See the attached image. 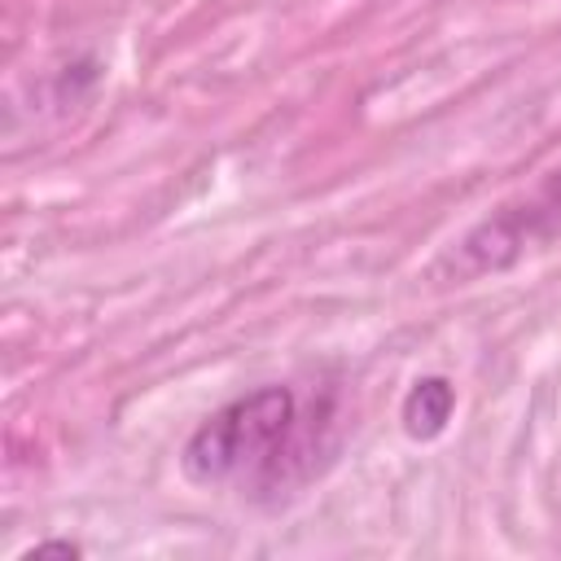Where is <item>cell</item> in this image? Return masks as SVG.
<instances>
[{
	"label": "cell",
	"mask_w": 561,
	"mask_h": 561,
	"mask_svg": "<svg viewBox=\"0 0 561 561\" xmlns=\"http://www.w3.org/2000/svg\"><path fill=\"white\" fill-rule=\"evenodd\" d=\"M294 421L298 403L285 386H263L245 399H232L184 443V473L193 482H241L250 473H272Z\"/></svg>",
	"instance_id": "1"
},
{
	"label": "cell",
	"mask_w": 561,
	"mask_h": 561,
	"mask_svg": "<svg viewBox=\"0 0 561 561\" xmlns=\"http://www.w3.org/2000/svg\"><path fill=\"white\" fill-rule=\"evenodd\" d=\"M451 408H456V390L447 377H421L412 381L408 399H403V430L412 438H438L451 421Z\"/></svg>",
	"instance_id": "2"
},
{
	"label": "cell",
	"mask_w": 561,
	"mask_h": 561,
	"mask_svg": "<svg viewBox=\"0 0 561 561\" xmlns=\"http://www.w3.org/2000/svg\"><path fill=\"white\" fill-rule=\"evenodd\" d=\"M35 557H79V543H35L31 552H22V561H35Z\"/></svg>",
	"instance_id": "3"
}]
</instances>
